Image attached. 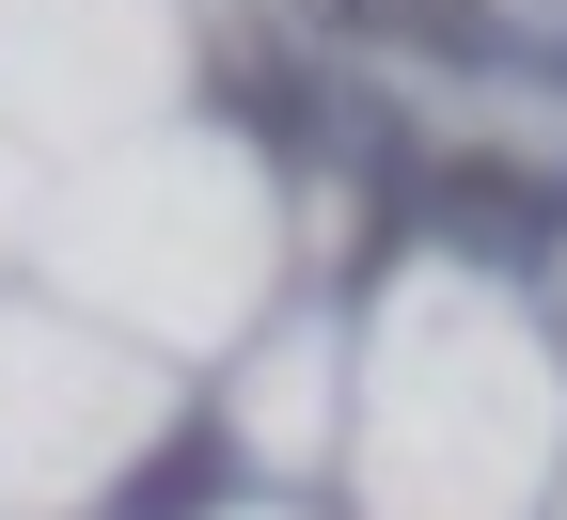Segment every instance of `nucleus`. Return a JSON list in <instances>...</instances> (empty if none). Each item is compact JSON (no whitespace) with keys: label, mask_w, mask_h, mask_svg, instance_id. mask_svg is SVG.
<instances>
[{"label":"nucleus","mask_w":567,"mask_h":520,"mask_svg":"<svg viewBox=\"0 0 567 520\" xmlns=\"http://www.w3.org/2000/svg\"><path fill=\"white\" fill-rule=\"evenodd\" d=\"M442 221H457L473 268H551L567 190H551V174H505V159H457V174H442Z\"/></svg>","instance_id":"obj_1"},{"label":"nucleus","mask_w":567,"mask_h":520,"mask_svg":"<svg viewBox=\"0 0 567 520\" xmlns=\"http://www.w3.org/2000/svg\"><path fill=\"white\" fill-rule=\"evenodd\" d=\"M347 32H379V48H425V63H505V17L488 0H331Z\"/></svg>","instance_id":"obj_2"},{"label":"nucleus","mask_w":567,"mask_h":520,"mask_svg":"<svg viewBox=\"0 0 567 520\" xmlns=\"http://www.w3.org/2000/svg\"><path fill=\"white\" fill-rule=\"evenodd\" d=\"M205 504H221V441H205V426H189V441H174V458H158V473H142V489H126V520H205Z\"/></svg>","instance_id":"obj_3"}]
</instances>
